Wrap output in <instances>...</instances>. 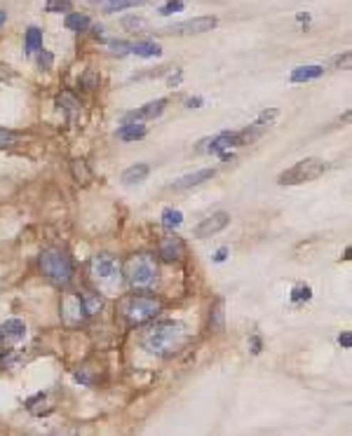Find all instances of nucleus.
<instances>
[{"label": "nucleus", "mask_w": 352, "mask_h": 436, "mask_svg": "<svg viewBox=\"0 0 352 436\" xmlns=\"http://www.w3.org/2000/svg\"><path fill=\"white\" fill-rule=\"evenodd\" d=\"M188 341V328L181 321H157L143 333V347L155 357H172Z\"/></svg>", "instance_id": "f257e3e1"}, {"label": "nucleus", "mask_w": 352, "mask_h": 436, "mask_svg": "<svg viewBox=\"0 0 352 436\" xmlns=\"http://www.w3.org/2000/svg\"><path fill=\"white\" fill-rule=\"evenodd\" d=\"M90 272L101 294H118L120 286H123V265H120L115 256L97 254L92 258Z\"/></svg>", "instance_id": "f03ea898"}, {"label": "nucleus", "mask_w": 352, "mask_h": 436, "mask_svg": "<svg viewBox=\"0 0 352 436\" xmlns=\"http://www.w3.org/2000/svg\"><path fill=\"white\" fill-rule=\"evenodd\" d=\"M40 270L50 281L59 286H68L71 281H73V274H76V268H73V261H71V256L66 251H61V249H45L43 254H40Z\"/></svg>", "instance_id": "7ed1b4c3"}, {"label": "nucleus", "mask_w": 352, "mask_h": 436, "mask_svg": "<svg viewBox=\"0 0 352 436\" xmlns=\"http://www.w3.org/2000/svg\"><path fill=\"white\" fill-rule=\"evenodd\" d=\"M125 277H127V281H130L134 289H150V286H155V281L160 277V268H157L155 256H150V254L132 256L130 261H127Z\"/></svg>", "instance_id": "20e7f679"}, {"label": "nucleus", "mask_w": 352, "mask_h": 436, "mask_svg": "<svg viewBox=\"0 0 352 436\" xmlns=\"http://www.w3.org/2000/svg\"><path fill=\"white\" fill-rule=\"evenodd\" d=\"M160 310H162V303H160L157 298L132 296V298H127L123 305V317L127 319L130 326H139V324H146L150 319H155Z\"/></svg>", "instance_id": "39448f33"}, {"label": "nucleus", "mask_w": 352, "mask_h": 436, "mask_svg": "<svg viewBox=\"0 0 352 436\" xmlns=\"http://www.w3.org/2000/svg\"><path fill=\"white\" fill-rule=\"evenodd\" d=\"M324 172H326V165L322 162V160L306 157V160H301V162H296L294 167L284 169V172L277 176V183L279 185H301V183L319 179Z\"/></svg>", "instance_id": "423d86ee"}, {"label": "nucleus", "mask_w": 352, "mask_h": 436, "mask_svg": "<svg viewBox=\"0 0 352 436\" xmlns=\"http://www.w3.org/2000/svg\"><path fill=\"white\" fill-rule=\"evenodd\" d=\"M219 19L216 17H195V19H186L179 24H172V26L160 28L157 33L162 36H197V33H207V31L216 28Z\"/></svg>", "instance_id": "0eeeda50"}, {"label": "nucleus", "mask_w": 352, "mask_h": 436, "mask_svg": "<svg viewBox=\"0 0 352 436\" xmlns=\"http://www.w3.org/2000/svg\"><path fill=\"white\" fill-rule=\"evenodd\" d=\"M230 225V214L226 212H216L212 216H207L202 218L197 225H195V230H193V235L197 239H205V237H214V235H219L221 230H226Z\"/></svg>", "instance_id": "6e6552de"}, {"label": "nucleus", "mask_w": 352, "mask_h": 436, "mask_svg": "<svg viewBox=\"0 0 352 436\" xmlns=\"http://www.w3.org/2000/svg\"><path fill=\"white\" fill-rule=\"evenodd\" d=\"M61 317L66 319L68 326H78L83 324L87 312H85V305H83V298H80V294H68L66 298H63L61 303Z\"/></svg>", "instance_id": "1a4fd4ad"}, {"label": "nucleus", "mask_w": 352, "mask_h": 436, "mask_svg": "<svg viewBox=\"0 0 352 436\" xmlns=\"http://www.w3.org/2000/svg\"><path fill=\"white\" fill-rule=\"evenodd\" d=\"M230 148H237V132H223L219 136H214V139L200 141L197 145L200 152H216V155H223Z\"/></svg>", "instance_id": "9d476101"}, {"label": "nucleus", "mask_w": 352, "mask_h": 436, "mask_svg": "<svg viewBox=\"0 0 352 436\" xmlns=\"http://www.w3.org/2000/svg\"><path fill=\"white\" fill-rule=\"evenodd\" d=\"M165 108H167V99L150 101V103H146V106L132 110L130 115L125 118V123H132V120H137V123H141V120H153V118H157V115H162Z\"/></svg>", "instance_id": "9b49d317"}, {"label": "nucleus", "mask_w": 352, "mask_h": 436, "mask_svg": "<svg viewBox=\"0 0 352 436\" xmlns=\"http://www.w3.org/2000/svg\"><path fill=\"white\" fill-rule=\"evenodd\" d=\"M216 176V169H197V172L183 176L176 183H172V190H188V188H195V185H202L205 181H212Z\"/></svg>", "instance_id": "f8f14e48"}, {"label": "nucleus", "mask_w": 352, "mask_h": 436, "mask_svg": "<svg viewBox=\"0 0 352 436\" xmlns=\"http://www.w3.org/2000/svg\"><path fill=\"white\" fill-rule=\"evenodd\" d=\"M183 254H186V246H183V242L179 237H165L162 244H160V256L165 258V261H181Z\"/></svg>", "instance_id": "ddd939ff"}, {"label": "nucleus", "mask_w": 352, "mask_h": 436, "mask_svg": "<svg viewBox=\"0 0 352 436\" xmlns=\"http://www.w3.org/2000/svg\"><path fill=\"white\" fill-rule=\"evenodd\" d=\"M0 333H3V341H21L26 336V324L21 319H10L0 326Z\"/></svg>", "instance_id": "4468645a"}, {"label": "nucleus", "mask_w": 352, "mask_h": 436, "mask_svg": "<svg viewBox=\"0 0 352 436\" xmlns=\"http://www.w3.org/2000/svg\"><path fill=\"white\" fill-rule=\"evenodd\" d=\"M148 174H150V167L148 165H132L130 169H125L123 172V183L125 185H134V183H141V181H146L148 179Z\"/></svg>", "instance_id": "2eb2a0df"}, {"label": "nucleus", "mask_w": 352, "mask_h": 436, "mask_svg": "<svg viewBox=\"0 0 352 436\" xmlns=\"http://www.w3.org/2000/svg\"><path fill=\"white\" fill-rule=\"evenodd\" d=\"M322 73H324L322 66H299V68L291 71L289 80L291 83H310V80L322 78Z\"/></svg>", "instance_id": "dca6fc26"}, {"label": "nucleus", "mask_w": 352, "mask_h": 436, "mask_svg": "<svg viewBox=\"0 0 352 436\" xmlns=\"http://www.w3.org/2000/svg\"><path fill=\"white\" fill-rule=\"evenodd\" d=\"M118 136L123 141H139L146 136V125L141 123H125L123 127L118 129Z\"/></svg>", "instance_id": "f3484780"}, {"label": "nucleus", "mask_w": 352, "mask_h": 436, "mask_svg": "<svg viewBox=\"0 0 352 436\" xmlns=\"http://www.w3.org/2000/svg\"><path fill=\"white\" fill-rule=\"evenodd\" d=\"M130 54L143 56V59H153V56L162 54V47H160L157 43H150V40H143V43H134L130 47Z\"/></svg>", "instance_id": "a211bd4d"}, {"label": "nucleus", "mask_w": 352, "mask_h": 436, "mask_svg": "<svg viewBox=\"0 0 352 436\" xmlns=\"http://www.w3.org/2000/svg\"><path fill=\"white\" fill-rule=\"evenodd\" d=\"M80 298H83V305H85L87 317H90V314H99V312H101L103 298H101L99 291H85V294H80Z\"/></svg>", "instance_id": "6ab92c4d"}, {"label": "nucleus", "mask_w": 352, "mask_h": 436, "mask_svg": "<svg viewBox=\"0 0 352 436\" xmlns=\"http://www.w3.org/2000/svg\"><path fill=\"white\" fill-rule=\"evenodd\" d=\"M24 50H26L29 54H36L43 50V31H40L38 26H31L26 31V38H24Z\"/></svg>", "instance_id": "aec40b11"}, {"label": "nucleus", "mask_w": 352, "mask_h": 436, "mask_svg": "<svg viewBox=\"0 0 352 436\" xmlns=\"http://www.w3.org/2000/svg\"><path fill=\"white\" fill-rule=\"evenodd\" d=\"M146 0H103V12L106 14L123 12V10H130V7H139Z\"/></svg>", "instance_id": "412c9836"}, {"label": "nucleus", "mask_w": 352, "mask_h": 436, "mask_svg": "<svg viewBox=\"0 0 352 436\" xmlns=\"http://www.w3.org/2000/svg\"><path fill=\"white\" fill-rule=\"evenodd\" d=\"M92 26V21H90V17H87V14H80V12H71L68 17H66V28L68 31H87Z\"/></svg>", "instance_id": "4be33fe9"}, {"label": "nucleus", "mask_w": 352, "mask_h": 436, "mask_svg": "<svg viewBox=\"0 0 352 436\" xmlns=\"http://www.w3.org/2000/svg\"><path fill=\"white\" fill-rule=\"evenodd\" d=\"M120 24H123V28L130 31V33H146V31H150L148 19H143V17H125Z\"/></svg>", "instance_id": "5701e85b"}, {"label": "nucleus", "mask_w": 352, "mask_h": 436, "mask_svg": "<svg viewBox=\"0 0 352 436\" xmlns=\"http://www.w3.org/2000/svg\"><path fill=\"white\" fill-rule=\"evenodd\" d=\"M162 223H165L170 230L179 228V225L183 223V214L179 212V209H172V207L165 209V212H162Z\"/></svg>", "instance_id": "b1692460"}, {"label": "nucleus", "mask_w": 352, "mask_h": 436, "mask_svg": "<svg viewBox=\"0 0 352 436\" xmlns=\"http://www.w3.org/2000/svg\"><path fill=\"white\" fill-rule=\"evenodd\" d=\"M71 7H73L71 0H47V3H45V12H50V14L71 12Z\"/></svg>", "instance_id": "393cba45"}, {"label": "nucleus", "mask_w": 352, "mask_h": 436, "mask_svg": "<svg viewBox=\"0 0 352 436\" xmlns=\"http://www.w3.org/2000/svg\"><path fill=\"white\" fill-rule=\"evenodd\" d=\"M183 7H186V3H183V0H167V3L160 7V14H162V17H170V14L181 12Z\"/></svg>", "instance_id": "a878e982"}, {"label": "nucleus", "mask_w": 352, "mask_h": 436, "mask_svg": "<svg viewBox=\"0 0 352 436\" xmlns=\"http://www.w3.org/2000/svg\"><path fill=\"white\" fill-rule=\"evenodd\" d=\"M212 328L223 331V303H221V301L214 305V312H212Z\"/></svg>", "instance_id": "bb28decb"}, {"label": "nucleus", "mask_w": 352, "mask_h": 436, "mask_svg": "<svg viewBox=\"0 0 352 436\" xmlns=\"http://www.w3.org/2000/svg\"><path fill=\"white\" fill-rule=\"evenodd\" d=\"M19 141V136L14 132H7V129H0V148H7V145H14Z\"/></svg>", "instance_id": "cd10ccee"}, {"label": "nucleus", "mask_w": 352, "mask_h": 436, "mask_svg": "<svg viewBox=\"0 0 352 436\" xmlns=\"http://www.w3.org/2000/svg\"><path fill=\"white\" fill-rule=\"evenodd\" d=\"M59 106H63V108H66V110L71 113V110H76V108H78V101H76L71 94H61V96H59Z\"/></svg>", "instance_id": "c85d7f7f"}, {"label": "nucleus", "mask_w": 352, "mask_h": 436, "mask_svg": "<svg viewBox=\"0 0 352 436\" xmlns=\"http://www.w3.org/2000/svg\"><path fill=\"white\" fill-rule=\"evenodd\" d=\"M110 47H113V52L115 54H120V56H125V54H130V43H125V40H113V43H110Z\"/></svg>", "instance_id": "c756f323"}, {"label": "nucleus", "mask_w": 352, "mask_h": 436, "mask_svg": "<svg viewBox=\"0 0 352 436\" xmlns=\"http://www.w3.org/2000/svg\"><path fill=\"white\" fill-rule=\"evenodd\" d=\"M275 118H277V110H266V113H261V118L256 120V123L263 125V127H270V125H273Z\"/></svg>", "instance_id": "7c9ffc66"}, {"label": "nucleus", "mask_w": 352, "mask_h": 436, "mask_svg": "<svg viewBox=\"0 0 352 436\" xmlns=\"http://www.w3.org/2000/svg\"><path fill=\"white\" fill-rule=\"evenodd\" d=\"M97 83H99V78H97V73H94V71H90V73H87V76L83 78V85L87 87V90H94V87H97Z\"/></svg>", "instance_id": "2f4dec72"}, {"label": "nucleus", "mask_w": 352, "mask_h": 436, "mask_svg": "<svg viewBox=\"0 0 352 436\" xmlns=\"http://www.w3.org/2000/svg\"><path fill=\"white\" fill-rule=\"evenodd\" d=\"M294 301H310V286H299V289H296Z\"/></svg>", "instance_id": "473e14b6"}, {"label": "nucleus", "mask_w": 352, "mask_h": 436, "mask_svg": "<svg viewBox=\"0 0 352 436\" xmlns=\"http://www.w3.org/2000/svg\"><path fill=\"white\" fill-rule=\"evenodd\" d=\"M38 63L43 68H50L52 66V54H47V52H40V56H38Z\"/></svg>", "instance_id": "72a5a7b5"}, {"label": "nucleus", "mask_w": 352, "mask_h": 436, "mask_svg": "<svg viewBox=\"0 0 352 436\" xmlns=\"http://www.w3.org/2000/svg\"><path fill=\"white\" fill-rule=\"evenodd\" d=\"M200 103H202V99H200V96H195V99H188V101H186V106H188V108H200Z\"/></svg>", "instance_id": "f704fd0d"}, {"label": "nucleus", "mask_w": 352, "mask_h": 436, "mask_svg": "<svg viewBox=\"0 0 352 436\" xmlns=\"http://www.w3.org/2000/svg\"><path fill=\"white\" fill-rule=\"evenodd\" d=\"M341 345H343V347H350V345H352V336H350V333H343V336H341Z\"/></svg>", "instance_id": "c9c22d12"}, {"label": "nucleus", "mask_w": 352, "mask_h": 436, "mask_svg": "<svg viewBox=\"0 0 352 436\" xmlns=\"http://www.w3.org/2000/svg\"><path fill=\"white\" fill-rule=\"evenodd\" d=\"M179 83H181V71H176V76L170 78V87H176Z\"/></svg>", "instance_id": "e433bc0d"}, {"label": "nucleus", "mask_w": 352, "mask_h": 436, "mask_svg": "<svg viewBox=\"0 0 352 436\" xmlns=\"http://www.w3.org/2000/svg\"><path fill=\"white\" fill-rule=\"evenodd\" d=\"M226 254H228V249H219V254H216V261H226Z\"/></svg>", "instance_id": "4c0bfd02"}, {"label": "nucleus", "mask_w": 352, "mask_h": 436, "mask_svg": "<svg viewBox=\"0 0 352 436\" xmlns=\"http://www.w3.org/2000/svg\"><path fill=\"white\" fill-rule=\"evenodd\" d=\"M252 345H254V354H259L261 352V341H259V338H254Z\"/></svg>", "instance_id": "58836bf2"}, {"label": "nucleus", "mask_w": 352, "mask_h": 436, "mask_svg": "<svg viewBox=\"0 0 352 436\" xmlns=\"http://www.w3.org/2000/svg\"><path fill=\"white\" fill-rule=\"evenodd\" d=\"M5 19H7V14H5L3 10H0V26H3V24H5Z\"/></svg>", "instance_id": "ea45409f"}, {"label": "nucleus", "mask_w": 352, "mask_h": 436, "mask_svg": "<svg viewBox=\"0 0 352 436\" xmlns=\"http://www.w3.org/2000/svg\"><path fill=\"white\" fill-rule=\"evenodd\" d=\"M3 343H5V341H3V333H0V345H3Z\"/></svg>", "instance_id": "a19ab883"}]
</instances>
